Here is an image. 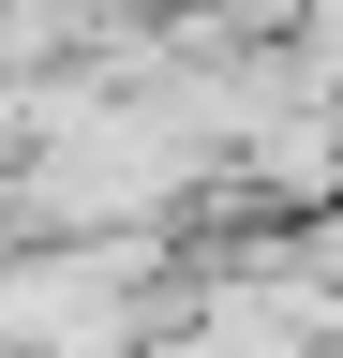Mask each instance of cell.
<instances>
[{
	"instance_id": "obj_1",
	"label": "cell",
	"mask_w": 343,
	"mask_h": 358,
	"mask_svg": "<svg viewBox=\"0 0 343 358\" xmlns=\"http://www.w3.org/2000/svg\"><path fill=\"white\" fill-rule=\"evenodd\" d=\"M314 45H328V75H343V0H314Z\"/></svg>"
}]
</instances>
